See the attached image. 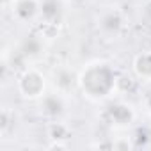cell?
Returning <instances> with one entry per match:
<instances>
[{
	"instance_id": "6da1fadb",
	"label": "cell",
	"mask_w": 151,
	"mask_h": 151,
	"mask_svg": "<svg viewBox=\"0 0 151 151\" xmlns=\"http://www.w3.org/2000/svg\"><path fill=\"white\" fill-rule=\"evenodd\" d=\"M117 80L119 75L109 60L94 59L80 69L78 89L91 101H107L117 93Z\"/></svg>"
},
{
	"instance_id": "7a4b0ae2",
	"label": "cell",
	"mask_w": 151,
	"mask_h": 151,
	"mask_svg": "<svg viewBox=\"0 0 151 151\" xmlns=\"http://www.w3.org/2000/svg\"><path fill=\"white\" fill-rule=\"evenodd\" d=\"M46 86H48L46 75L34 66L25 68L16 80V89H18L20 96L25 100H30V101H37L46 93Z\"/></svg>"
},
{
	"instance_id": "3957f363",
	"label": "cell",
	"mask_w": 151,
	"mask_h": 151,
	"mask_svg": "<svg viewBox=\"0 0 151 151\" xmlns=\"http://www.w3.org/2000/svg\"><path fill=\"white\" fill-rule=\"evenodd\" d=\"M126 27V18L124 13L119 7H105L100 11L98 18H96V29L98 32L105 37V39H116L123 34Z\"/></svg>"
},
{
	"instance_id": "277c9868",
	"label": "cell",
	"mask_w": 151,
	"mask_h": 151,
	"mask_svg": "<svg viewBox=\"0 0 151 151\" xmlns=\"http://www.w3.org/2000/svg\"><path fill=\"white\" fill-rule=\"evenodd\" d=\"M135 117H137L135 109L130 103L123 101V100L110 101L105 107V110H103V121L109 126L116 128V130H126V128H130L135 123Z\"/></svg>"
},
{
	"instance_id": "5b68a950",
	"label": "cell",
	"mask_w": 151,
	"mask_h": 151,
	"mask_svg": "<svg viewBox=\"0 0 151 151\" xmlns=\"http://www.w3.org/2000/svg\"><path fill=\"white\" fill-rule=\"evenodd\" d=\"M66 96L59 91H52V93H45L39 100H37V109L41 112V116H45L48 121H59L66 116L68 112V103H66Z\"/></svg>"
},
{
	"instance_id": "8992f818",
	"label": "cell",
	"mask_w": 151,
	"mask_h": 151,
	"mask_svg": "<svg viewBox=\"0 0 151 151\" xmlns=\"http://www.w3.org/2000/svg\"><path fill=\"white\" fill-rule=\"evenodd\" d=\"M11 16L18 23H36L41 20V0H14Z\"/></svg>"
},
{
	"instance_id": "52a82bcc",
	"label": "cell",
	"mask_w": 151,
	"mask_h": 151,
	"mask_svg": "<svg viewBox=\"0 0 151 151\" xmlns=\"http://www.w3.org/2000/svg\"><path fill=\"white\" fill-rule=\"evenodd\" d=\"M52 84L55 91L69 94L75 87H78V75L68 66H59L52 71Z\"/></svg>"
},
{
	"instance_id": "ba28073f",
	"label": "cell",
	"mask_w": 151,
	"mask_h": 151,
	"mask_svg": "<svg viewBox=\"0 0 151 151\" xmlns=\"http://www.w3.org/2000/svg\"><path fill=\"white\" fill-rule=\"evenodd\" d=\"M132 71L139 82H151V50H142L132 59Z\"/></svg>"
},
{
	"instance_id": "9c48e42d",
	"label": "cell",
	"mask_w": 151,
	"mask_h": 151,
	"mask_svg": "<svg viewBox=\"0 0 151 151\" xmlns=\"http://www.w3.org/2000/svg\"><path fill=\"white\" fill-rule=\"evenodd\" d=\"M62 2L60 0H41V20L50 23H60Z\"/></svg>"
},
{
	"instance_id": "30bf717a",
	"label": "cell",
	"mask_w": 151,
	"mask_h": 151,
	"mask_svg": "<svg viewBox=\"0 0 151 151\" xmlns=\"http://www.w3.org/2000/svg\"><path fill=\"white\" fill-rule=\"evenodd\" d=\"M46 132H48L50 142H69V139H71V128H69L62 119H59V121H50Z\"/></svg>"
},
{
	"instance_id": "8fae6325",
	"label": "cell",
	"mask_w": 151,
	"mask_h": 151,
	"mask_svg": "<svg viewBox=\"0 0 151 151\" xmlns=\"http://www.w3.org/2000/svg\"><path fill=\"white\" fill-rule=\"evenodd\" d=\"M43 39L37 36V34H32V36H27V39L22 43V46H20V52H22V55H25V57H36L39 52H41V48H43Z\"/></svg>"
},
{
	"instance_id": "7c38bea8",
	"label": "cell",
	"mask_w": 151,
	"mask_h": 151,
	"mask_svg": "<svg viewBox=\"0 0 151 151\" xmlns=\"http://www.w3.org/2000/svg\"><path fill=\"white\" fill-rule=\"evenodd\" d=\"M14 126H16V112L13 107L4 105L2 114H0V133H2V137H6Z\"/></svg>"
},
{
	"instance_id": "4fadbf2b",
	"label": "cell",
	"mask_w": 151,
	"mask_h": 151,
	"mask_svg": "<svg viewBox=\"0 0 151 151\" xmlns=\"http://www.w3.org/2000/svg\"><path fill=\"white\" fill-rule=\"evenodd\" d=\"M110 147L112 149H132L135 147V144L132 137H116L110 140Z\"/></svg>"
},
{
	"instance_id": "5bb4252c",
	"label": "cell",
	"mask_w": 151,
	"mask_h": 151,
	"mask_svg": "<svg viewBox=\"0 0 151 151\" xmlns=\"http://www.w3.org/2000/svg\"><path fill=\"white\" fill-rule=\"evenodd\" d=\"M48 147L50 149H68L69 147V142H50Z\"/></svg>"
},
{
	"instance_id": "9a60e30c",
	"label": "cell",
	"mask_w": 151,
	"mask_h": 151,
	"mask_svg": "<svg viewBox=\"0 0 151 151\" xmlns=\"http://www.w3.org/2000/svg\"><path fill=\"white\" fill-rule=\"evenodd\" d=\"M144 109H146V112L151 116V93L144 98Z\"/></svg>"
},
{
	"instance_id": "2e32d148",
	"label": "cell",
	"mask_w": 151,
	"mask_h": 151,
	"mask_svg": "<svg viewBox=\"0 0 151 151\" xmlns=\"http://www.w3.org/2000/svg\"><path fill=\"white\" fill-rule=\"evenodd\" d=\"M0 4H2V9H4V11H11L14 0H0Z\"/></svg>"
}]
</instances>
